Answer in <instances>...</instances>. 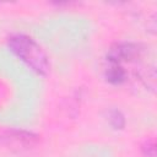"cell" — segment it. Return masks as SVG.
<instances>
[{"mask_svg": "<svg viewBox=\"0 0 157 157\" xmlns=\"http://www.w3.org/2000/svg\"><path fill=\"white\" fill-rule=\"evenodd\" d=\"M2 140L11 150H28L39 142V135L27 130H6Z\"/></svg>", "mask_w": 157, "mask_h": 157, "instance_id": "cell-3", "label": "cell"}, {"mask_svg": "<svg viewBox=\"0 0 157 157\" xmlns=\"http://www.w3.org/2000/svg\"><path fill=\"white\" fill-rule=\"evenodd\" d=\"M144 53V47L134 42H117L107 53V61L123 64L137 60Z\"/></svg>", "mask_w": 157, "mask_h": 157, "instance_id": "cell-2", "label": "cell"}, {"mask_svg": "<svg viewBox=\"0 0 157 157\" xmlns=\"http://www.w3.org/2000/svg\"><path fill=\"white\" fill-rule=\"evenodd\" d=\"M141 153L144 157H156L157 148H156V141L153 139H147L141 144Z\"/></svg>", "mask_w": 157, "mask_h": 157, "instance_id": "cell-6", "label": "cell"}, {"mask_svg": "<svg viewBox=\"0 0 157 157\" xmlns=\"http://www.w3.org/2000/svg\"><path fill=\"white\" fill-rule=\"evenodd\" d=\"M107 120L114 130H123L126 125L124 113L118 108H110L107 113Z\"/></svg>", "mask_w": 157, "mask_h": 157, "instance_id": "cell-5", "label": "cell"}, {"mask_svg": "<svg viewBox=\"0 0 157 157\" xmlns=\"http://www.w3.org/2000/svg\"><path fill=\"white\" fill-rule=\"evenodd\" d=\"M6 43L9 49L37 75L47 76L49 74V58L39 43L31 36L15 33L9 36Z\"/></svg>", "mask_w": 157, "mask_h": 157, "instance_id": "cell-1", "label": "cell"}, {"mask_svg": "<svg viewBox=\"0 0 157 157\" xmlns=\"http://www.w3.org/2000/svg\"><path fill=\"white\" fill-rule=\"evenodd\" d=\"M108 65L104 67L103 76L110 85H121L126 81V70L121 64L107 61Z\"/></svg>", "mask_w": 157, "mask_h": 157, "instance_id": "cell-4", "label": "cell"}]
</instances>
